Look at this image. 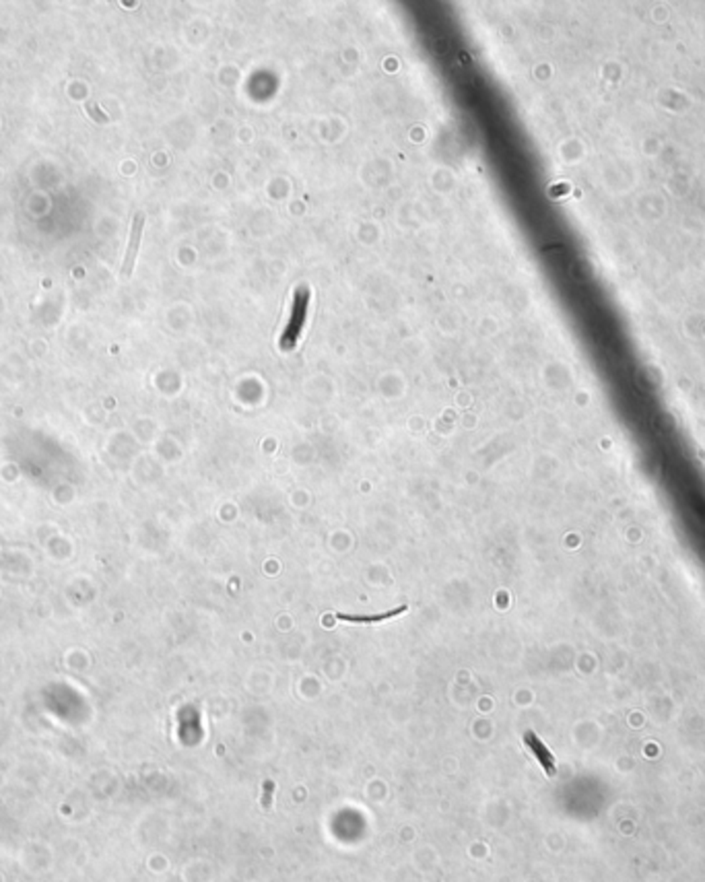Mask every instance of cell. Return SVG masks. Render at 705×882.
Instances as JSON below:
<instances>
[{"label":"cell","instance_id":"3","mask_svg":"<svg viewBox=\"0 0 705 882\" xmlns=\"http://www.w3.org/2000/svg\"><path fill=\"white\" fill-rule=\"evenodd\" d=\"M143 225H145V215L138 213V215L134 217V223H132L128 250H126V256H124V262H122V275L124 276L132 275V268H134V262H136V254H138V245H141V235H143Z\"/></svg>","mask_w":705,"mask_h":882},{"label":"cell","instance_id":"1","mask_svg":"<svg viewBox=\"0 0 705 882\" xmlns=\"http://www.w3.org/2000/svg\"><path fill=\"white\" fill-rule=\"evenodd\" d=\"M310 297H312V291H310L308 287L301 285V287L295 289L293 303H291V312H289V320H287V326H285V330L280 334V340H278V349L280 350L295 349L297 340H299V336H301V332H303V326H305L308 308H310Z\"/></svg>","mask_w":705,"mask_h":882},{"label":"cell","instance_id":"4","mask_svg":"<svg viewBox=\"0 0 705 882\" xmlns=\"http://www.w3.org/2000/svg\"><path fill=\"white\" fill-rule=\"evenodd\" d=\"M524 742L530 746V751L537 754V759L540 761V765L544 767V771L549 773V775H553L555 773V761H553V754L547 751V746L538 740V736L534 734V732H526V736H524Z\"/></svg>","mask_w":705,"mask_h":882},{"label":"cell","instance_id":"2","mask_svg":"<svg viewBox=\"0 0 705 882\" xmlns=\"http://www.w3.org/2000/svg\"><path fill=\"white\" fill-rule=\"evenodd\" d=\"M407 610H408V604H402V607L392 608V610L380 612V614H347V612H330V617L336 619V621L352 623V625H375V623H382V621H390V619H394V617H400V614H405Z\"/></svg>","mask_w":705,"mask_h":882}]
</instances>
